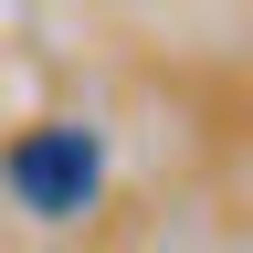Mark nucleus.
Returning a JSON list of instances; mask_svg holds the SVG:
<instances>
[{
	"label": "nucleus",
	"instance_id": "obj_1",
	"mask_svg": "<svg viewBox=\"0 0 253 253\" xmlns=\"http://www.w3.org/2000/svg\"><path fill=\"white\" fill-rule=\"evenodd\" d=\"M0 179L21 190V211L74 221V211L95 201V179H106V148H95V126H32V137L0 158Z\"/></svg>",
	"mask_w": 253,
	"mask_h": 253
}]
</instances>
